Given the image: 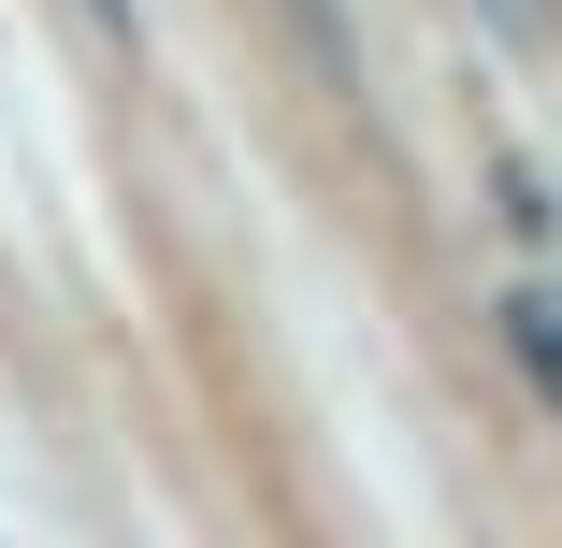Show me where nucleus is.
Masks as SVG:
<instances>
[{
  "instance_id": "f257e3e1",
  "label": "nucleus",
  "mask_w": 562,
  "mask_h": 548,
  "mask_svg": "<svg viewBox=\"0 0 562 548\" xmlns=\"http://www.w3.org/2000/svg\"><path fill=\"white\" fill-rule=\"evenodd\" d=\"M505 361L562 404V289H548V275H533V289H505Z\"/></svg>"
},
{
  "instance_id": "f03ea898",
  "label": "nucleus",
  "mask_w": 562,
  "mask_h": 548,
  "mask_svg": "<svg viewBox=\"0 0 562 548\" xmlns=\"http://www.w3.org/2000/svg\"><path fill=\"white\" fill-rule=\"evenodd\" d=\"M87 15H101V30H116V44H131V0H87Z\"/></svg>"
}]
</instances>
